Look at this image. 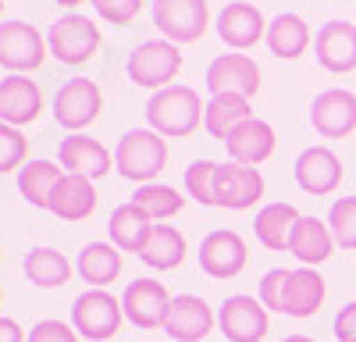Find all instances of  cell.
Listing matches in <instances>:
<instances>
[{"label":"cell","instance_id":"cell-41","mask_svg":"<svg viewBox=\"0 0 356 342\" xmlns=\"http://www.w3.org/2000/svg\"><path fill=\"white\" fill-rule=\"evenodd\" d=\"M0 342H25V332L15 318H0Z\"/></svg>","mask_w":356,"mask_h":342},{"label":"cell","instance_id":"cell-25","mask_svg":"<svg viewBox=\"0 0 356 342\" xmlns=\"http://www.w3.org/2000/svg\"><path fill=\"white\" fill-rule=\"evenodd\" d=\"M300 218H303V214L296 211L292 204H267V207H260V211H257L253 232H257L260 246L282 253V250H289L292 232H296V225H300Z\"/></svg>","mask_w":356,"mask_h":342},{"label":"cell","instance_id":"cell-3","mask_svg":"<svg viewBox=\"0 0 356 342\" xmlns=\"http://www.w3.org/2000/svg\"><path fill=\"white\" fill-rule=\"evenodd\" d=\"M47 50L61 65L79 68V65H86V61H93V57H97V50H100V28L89 22L86 15H65V18H57L50 25Z\"/></svg>","mask_w":356,"mask_h":342},{"label":"cell","instance_id":"cell-10","mask_svg":"<svg viewBox=\"0 0 356 342\" xmlns=\"http://www.w3.org/2000/svg\"><path fill=\"white\" fill-rule=\"evenodd\" d=\"M218 328L228 342H260L271 328V318L257 296H228L218 310Z\"/></svg>","mask_w":356,"mask_h":342},{"label":"cell","instance_id":"cell-33","mask_svg":"<svg viewBox=\"0 0 356 342\" xmlns=\"http://www.w3.org/2000/svg\"><path fill=\"white\" fill-rule=\"evenodd\" d=\"M132 204L150 218V221H168L175 214H182L186 207V196L171 189V186H161V182H150V186H139L132 193Z\"/></svg>","mask_w":356,"mask_h":342},{"label":"cell","instance_id":"cell-45","mask_svg":"<svg viewBox=\"0 0 356 342\" xmlns=\"http://www.w3.org/2000/svg\"><path fill=\"white\" fill-rule=\"evenodd\" d=\"M0 15H4V0H0Z\"/></svg>","mask_w":356,"mask_h":342},{"label":"cell","instance_id":"cell-13","mask_svg":"<svg viewBox=\"0 0 356 342\" xmlns=\"http://www.w3.org/2000/svg\"><path fill=\"white\" fill-rule=\"evenodd\" d=\"M246 261H250L246 239L239 232H232V228H218V232H211L200 243V268L211 278H235V275H243Z\"/></svg>","mask_w":356,"mask_h":342},{"label":"cell","instance_id":"cell-9","mask_svg":"<svg viewBox=\"0 0 356 342\" xmlns=\"http://www.w3.org/2000/svg\"><path fill=\"white\" fill-rule=\"evenodd\" d=\"M207 90L211 97H246L253 100L260 93V68L250 54H221L207 65Z\"/></svg>","mask_w":356,"mask_h":342},{"label":"cell","instance_id":"cell-23","mask_svg":"<svg viewBox=\"0 0 356 342\" xmlns=\"http://www.w3.org/2000/svg\"><path fill=\"white\" fill-rule=\"evenodd\" d=\"M97 211V186L93 179L82 175H68L57 182L54 196H50V214H57L61 221H86L89 214Z\"/></svg>","mask_w":356,"mask_h":342},{"label":"cell","instance_id":"cell-11","mask_svg":"<svg viewBox=\"0 0 356 342\" xmlns=\"http://www.w3.org/2000/svg\"><path fill=\"white\" fill-rule=\"evenodd\" d=\"M122 310H125V321H132L136 328H146V332L164 328L168 310H171V296L157 278H136L122 293Z\"/></svg>","mask_w":356,"mask_h":342},{"label":"cell","instance_id":"cell-7","mask_svg":"<svg viewBox=\"0 0 356 342\" xmlns=\"http://www.w3.org/2000/svg\"><path fill=\"white\" fill-rule=\"evenodd\" d=\"M100 107H104V97L93 79H68L54 93V122L75 136L79 129L93 125L100 118Z\"/></svg>","mask_w":356,"mask_h":342},{"label":"cell","instance_id":"cell-28","mask_svg":"<svg viewBox=\"0 0 356 342\" xmlns=\"http://www.w3.org/2000/svg\"><path fill=\"white\" fill-rule=\"evenodd\" d=\"M186 253H189V246H186V236L178 232V228L154 225L150 239H146V246L139 250V261L146 268H154V271H171V268H178L186 261Z\"/></svg>","mask_w":356,"mask_h":342},{"label":"cell","instance_id":"cell-44","mask_svg":"<svg viewBox=\"0 0 356 342\" xmlns=\"http://www.w3.org/2000/svg\"><path fill=\"white\" fill-rule=\"evenodd\" d=\"M0 303H4V285H0Z\"/></svg>","mask_w":356,"mask_h":342},{"label":"cell","instance_id":"cell-37","mask_svg":"<svg viewBox=\"0 0 356 342\" xmlns=\"http://www.w3.org/2000/svg\"><path fill=\"white\" fill-rule=\"evenodd\" d=\"M93 8L111 25H132L136 15L143 11V0H93Z\"/></svg>","mask_w":356,"mask_h":342},{"label":"cell","instance_id":"cell-24","mask_svg":"<svg viewBox=\"0 0 356 342\" xmlns=\"http://www.w3.org/2000/svg\"><path fill=\"white\" fill-rule=\"evenodd\" d=\"M332 250H335V236H332L328 221L300 218V225H296V232H292V243H289V253L296 261L303 268H317L332 256Z\"/></svg>","mask_w":356,"mask_h":342},{"label":"cell","instance_id":"cell-38","mask_svg":"<svg viewBox=\"0 0 356 342\" xmlns=\"http://www.w3.org/2000/svg\"><path fill=\"white\" fill-rule=\"evenodd\" d=\"M79 339L82 335L72 325H65V321H40V325L29 328L25 342H79Z\"/></svg>","mask_w":356,"mask_h":342},{"label":"cell","instance_id":"cell-42","mask_svg":"<svg viewBox=\"0 0 356 342\" xmlns=\"http://www.w3.org/2000/svg\"><path fill=\"white\" fill-rule=\"evenodd\" d=\"M54 4H61V8H68V11L75 15V8H82L86 0H54ZM89 4H93V0H89Z\"/></svg>","mask_w":356,"mask_h":342},{"label":"cell","instance_id":"cell-2","mask_svg":"<svg viewBox=\"0 0 356 342\" xmlns=\"http://www.w3.org/2000/svg\"><path fill=\"white\" fill-rule=\"evenodd\" d=\"M114 168H118L122 179L150 186L168 168V139L157 136L154 129L125 132L122 139H118V147H114Z\"/></svg>","mask_w":356,"mask_h":342},{"label":"cell","instance_id":"cell-27","mask_svg":"<svg viewBox=\"0 0 356 342\" xmlns=\"http://www.w3.org/2000/svg\"><path fill=\"white\" fill-rule=\"evenodd\" d=\"M75 271L82 275V282L93 285V289H104V285H111L122 275V250L114 243H86L79 261H75Z\"/></svg>","mask_w":356,"mask_h":342},{"label":"cell","instance_id":"cell-29","mask_svg":"<svg viewBox=\"0 0 356 342\" xmlns=\"http://www.w3.org/2000/svg\"><path fill=\"white\" fill-rule=\"evenodd\" d=\"M267 47H271V54L282 57V61H296V57H303L307 47H310V25L300 15L282 11L278 18H271V25H267Z\"/></svg>","mask_w":356,"mask_h":342},{"label":"cell","instance_id":"cell-4","mask_svg":"<svg viewBox=\"0 0 356 342\" xmlns=\"http://www.w3.org/2000/svg\"><path fill=\"white\" fill-rule=\"evenodd\" d=\"M182 72V50L168 40H146L129 54V79L143 90H168Z\"/></svg>","mask_w":356,"mask_h":342},{"label":"cell","instance_id":"cell-22","mask_svg":"<svg viewBox=\"0 0 356 342\" xmlns=\"http://www.w3.org/2000/svg\"><path fill=\"white\" fill-rule=\"evenodd\" d=\"M225 147H228V157H232L235 164H250V168H257V164H264L267 157L275 154L278 136H275V129L267 125V122L250 118V122H243L239 129H235V132L225 139Z\"/></svg>","mask_w":356,"mask_h":342},{"label":"cell","instance_id":"cell-19","mask_svg":"<svg viewBox=\"0 0 356 342\" xmlns=\"http://www.w3.org/2000/svg\"><path fill=\"white\" fill-rule=\"evenodd\" d=\"M43 111V93L29 75H8L0 79V122L4 125H33Z\"/></svg>","mask_w":356,"mask_h":342},{"label":"cell","instance_id":"cell-36","mask_svg":"<svg viewBox=\"0 0 356 342\" xmlns=\"http://www.w3.org/2000/svg\"><path fill=\"white\" fill-rule=\"evenodd\" d=\"M25 154H29V139L15 125L0 122V175H8V171H22L25 168Z\"/></svg>","mask_w":356,"mask_h":342},{"label":"cell","instance_id":"cell-30","mask_svg":"<svg viewBox=\"0 0 356 342\" xmlns=\"http://www.w3.org/2000/svg\"><path fill=\"white\" fill-rule=\"evenodd\" d=\"M72 271H75L72 261L65 253H57L54 246H36L25 256V275L40 289H61V285L72 282Z\"/></svg>","mask_w":356,"mask_h":342},{"label":"cell","instance_id":"cell-12","mask_svg":"<svg viewBox=\"0 0 356 342\" xmlns=\"http://www.w3.org/2000/svg\"><path fill=\"white\" fill-rule=\"evenodd\" d=\"M264 196V175L250 164H221L214 182V204L225 211H250Z\"/></svg>","mask_w":356,"mask_h":342},{"label":"cell","instance_id":"cell-16","mask_svg":"<svg viewBox=\"0 0 356 342\" xmlns=\"http://www.w3.org/2000/svg\"><path fill=\"white\" fill-rule=\"evenodd\" d=\"M267 25L271 22L260 15V8L246 4V0H232V4L218 15V36L232 50H250L260 40H267Z\"/></svg>","mask_w":356,"mask_h":342},{"label":"cell","instance_id":"cell-26","mask_svg":"<svg viewBox=\"0 0 356 342\" xmlns=\"http://www.w3.org/2000/svg\"><path fill=\"white\" fill-rule=\"evenodd\" d=\"M107 232H111V243L122 253H136L139 256V250L146 246V239H150V232H154V221L129 200V204H122L111 214Z\"/></svg>","mask_w":356,"mask_h":342},{"label":"cell","instance_id":"cell-39","mask_svg":"<svg viewBox=\"0 0 356 342\" xmlns=\"http://www.w3.org/2000/svg\"><path fill=\"white\" fill-rule=\"evenodd\" d=\"M285 278H289V271H285V268H275V271H267V275H264L257 300H260L267 310H282V289H285Z\"/></svg>","mask_w":356,"mask_h":342},{"label":"cell","instance_id":"cell-34","mask_svg":"<svg viewBox=\"0 0 356 342\" xmlns=\"http://www.w3.org/2000/svg\"><path fill=\"white\" fill-rule=\"evenodd\" d=\"M328 228L335 236V246L356 250V196H339L328 211Z\"/></svg>","mask_w":356,"mask_h":342},{"label":"cell","instance_id":"cell-43","mask_svg":"<svg viewBox=\"0 0 356 342\" xmlns=\"http://www.w3.org/2000/svg\"><path fill=\"white\" fill-rule=\"evenodd\" d=\"M282 342H314V339H310V335H285Z\"/></svg>","mask_w":356,"mask_h":342},{"label":"cell","instance_id":"cell-40","mask_svg":"<svg viewBox=\"0 0 356 342\" xmlns=\"http://www.w3.org/2000/svg\"><path fill=\"white\" fill-rule=\"evenodd\" d=\"M335 339H339V342H356V300L346 303V307L335 314Z\"/></svg>","mask_w":356,"mask_h":342},{"label":"cell","instance_id":"cell-5","mask_svg":"<svg viewBox=\"0 0 356 342\" xmlns=\"http://www.w3.org/2000/svg\"><path fill=\"white\" fill-rule=\"evenodd\" d=\"M122 321H125L122 300H114L107 289H89L72 307V328L82 339H93V342L114 339L118 328H122Z\"/></svg>","mask_w":356,"mask_h":342},{"label":"cell","instance_id":"cell-20","mask_svg":"<svg viewBox=\"0 0 356 342\" xmlns=\"http://www.w3.org/2000/svg\"><path fill=\"white\" fill-rule=\"evenodd\" d=\"M214 310L207 307V300L200 296H171V310H168V321L164 332L178 342H200L214 332Z\"/></svg>","mask_w":356,"mask_h":342},{"label":"cell","instance_id":"cell-31","mask_svg":"<svg viewBox=\"0 0 356 342\" xmlns=\"http://www.w3.org/2000/svg\"><path fill=\"white\" fill-rule=\"evenodd\" d=\"M61 179H65V168H57L54 161H29L18 171V193L33 207L50 211V196H54V189H57Z\"/></svg>","mask_w":356,"mask_h":342},{"label":"cell","instance_id":"cell-35","mask_svg":"<svg viewBox=\"0 0 356 342\" xmlns=\"http://www.w3.org/2000/svg\"><path fill=\"white\" fill-rule=\"evenodd\" d=\"M218 168H221V164H214V161H196V164L186 168V189H189V196L196 200L200 207H218V204H214Z\"/></svg>","mask_w":356,"mask_h":342},{"label":"cell","instance_id":"cell-8","mask_svg":"<svg viewBox=\"0 0 356 342\" xmlns=\"http://www.w3.org/2000/svg\"><path fill=\"white\" fill-rule=\"evenodd\" d=\"M47 40L29 22H0V68L11 75L36 72L47 61Z\"/></svg>","mask_w":356,"mask_h":342},{"label":"cell","instance_id":"cell-17","mask_svg":"<svg viewBox=\"0 0 356 342\" xmlns=\"http://www.w3.org/2000/svg\"><path fill=\"white\" fill-rule=\"evenodd\" d=\"M296 182L310 196H328L342 186V161L328 147H310L296 157Z\"/></svg>","mask_w":356,"mask_h":342},{"label":"cell","instance_id":"cell-21","mask_svg":"<svg viewBox=\"0 0 356 342\" xmlns=\"http://www.w3.org/2000/svg\"><path fill=\"white\" fill-rule=\"evenodd\" d=\"M324 296H328V285L314 268H296L285 278V289H282V310L289 318H310V314L321 310Z\"/></svg>","mask_w":356,"mask_h":342},{"label":"cell","instance_id":"cell-1","mask_svg":"<svg viewBox=\"0 0 356 342\" xmlns=\"http://www.w3.org/2000/svg\"><path fill=\"white\" fill-rule=\"evenodd\" d=\"M203 114H207V104L200 100L193 86H168V90L154 93L150 104H146V122L164 139L193 136L203 122Z\"/></svg>","mask_w":356,"mask_h":342},{"label":"cell","instance_id":"cell-6","mask_svg":"<svg viewBox=\"0 0 356 342\" xmlns=\"http://www.w3.org/2000/svg\"><path fill=\"white\" fill-rule=\"evenodd\" d=\"M154 25L175 47L196 43L207 36L211 8H207V0H154Z\"/></svg>","mask_w":356,"mask_h":342},{"label":"cell","instance_id":"cell-15","mask_svg":"<svg viewBox=\"0 0 356 342\" xmlns=\"http://www.w3.org/2000/svg\"><path fill=\"white\" fill-rule=\"evenodd\" d=\"M314 54L324 72H335V75L356 72V25L349 22L321 25L314 36Z\"/></svg>","mask_w":356,"mask_h":342},{"label":"cell","instance_id":"cell-32","mask_svg":"<svg viewBox=\"0 0 356 342\" xmlns=\"http://www.w3.org/2000/svg\"><path fill=\"white\" fill-rule=\"evenodd\" d=\"M250 100L246 97H211V104H207V114H203V129L211 132L214 139H228L235 129H239L243 122H250Z\"/></svg>","mask_w":356,"mask_h":342},{"label":"cell","instance_id":"cell-18","mask_svg":"<svg viewBox=\"0 0 356 342\" xmlns=\"http://www.w3.org/2000/svg\"><path fill=\"white\" fill-rule=\"evenodd\" d=\"M57 157H61V168L68 171V175H82V179H93V182L104 179L111 171V164H114V157H111V150L104 147V142L93 139V136H82V132L61 139Z\"/></svg>","mask_w":356,"mask_h":342},{"label":"cell","instance_id":"cell-14","mask_svg":"<svg viewBox=\"0 0 356 342\" xmlns=\"http://www.w3.org/2000/svg\"><path fill=\"white\" fill-rule=\"evenodd\" d=\"M310 125L324 139H342L356 132V93L349 90H324L310 104Z\"/></svg>","mask_w":356,"mask_h":342},{"label":"cell","instance_id":"cell-46","mask_svg":"<svg viewBox=\"0 0 356 342\" xmlns=\"http://www.w3.org/2000/svg\"><path fill=\"white\" fill-rule=\"evenodd\" d=\"M0 256H4V253H0Z\"/></svg>","mask_w":356,"mask_h":342}]
</instances>
